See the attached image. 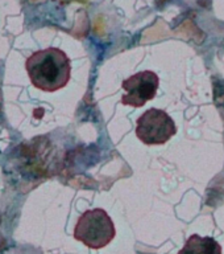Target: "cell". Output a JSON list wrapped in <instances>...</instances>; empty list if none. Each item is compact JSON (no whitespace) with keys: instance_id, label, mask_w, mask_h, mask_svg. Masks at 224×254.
<instances>
[{"instance_id":"6da1fadb","label":"cell","mask_w":224,"mask_h":254,"mask_svg":"<svg viewBox=\"0 0 224 254\" xmlns=\"http://www.w3.org/2000/svg\"><path fill=\"white\" fill-rule=\"evenodd\" d=\"M25 69L33 86L40 90L57 91L70 81V59L58 48H46L35 52L25 63Z\"/></svg>"},{"instance_id":"7a4b0ae2","label":"cell","mask_w":224,"mask_h":254,"mask_svg":"<svg viewBox=\"0 0 224 254\" xmlns=\"http://www.w3.org/2000/svg\"><path fill=\"white\" fill-rule=\"evenodd\" d=\"M115 234L114 221L102 208L86 210L74 228L75 240L90 249H102L114 240Z\"/></svg>"},{"instance_id":"3957f363","label":"cell","mask_w":224,"mask_h":254,"mask_svg":"<svg viewBox=\"0 0 224 254\" xmlns=\"http://www.w3.org/2000/svg\"><path fill=\"white\" fill-rule=\"evenodd\" d=\"M177 134V126L166 111L149 109L136 121V136L144 144H164Z\"/></svg>"},{"instance_id":"277c9868","label":"cell","mask_w":224,"mask_h":254,"mask_svg":"<svg viewBox=\"0 0 224 254\" xmlns=\"http://www.w3.org/2000/svg\"><path fill=\"white\" fill-rule=\"evenodd\" d=\"M160 85L158 75L152 70L138 71L123 81L122 87L126 91L122 103L126 106L141 107L156 97Z\"/></svg>"},{"instance_id":"5b68a950","label":"cell","mask_w":224,"mask_h":254,"mask_svg":"<svg viewBox=\"0 0 224 254\" xmlns=\"http://www.w3.org/2000/svg\"><path fill=\"white\" fill-rule=\"evenodd\" d=\"M178 254H222V246L213 237L193 234Z\"/></svg>"}]
</instances>
